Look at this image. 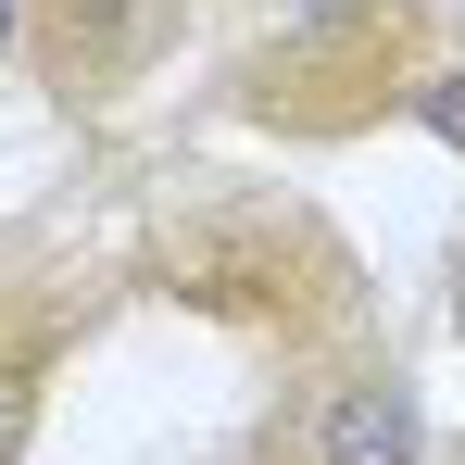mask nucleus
<instances>
[{"label": "nucleus", "mask_w": 465, "mask_h": 465, "mask_svg": "<svg viewBox=\"0 0 465 465\" xmlns=\"http://www.w3.org/2000/svg\"><path fill=\"white\" fill-rule=\"evenodd\" d=\"M302 453L314 465H428V402L402 365H340L302 402Z\"/></svg>", "instance_id": "obj_1"}, {"label": "nucleus", "mask_w": 465, "mask_h": 465, "mask_svg": "<svg viewBox=\"0 0 465 465\" xmlns=\"http://www.w3.org/2000/svg\"><path fill=\"white\" fill-rule=\"evenodd\" d=\"M13 25H25V0H0V38H13Z\"/></svg>", "instance_id": "obj_2"}, {"label": "nucleus", "mask_w": 465, "mask_h": 465, "mask_svg": "<svg viewBox=\"0 0 465 465\" xmlns=\"http://www.w3.org/2000/svg\"><path fill=\"white\" fill-rule=\"evenodd\" d=\"M0 440H13V378H0Z\"/></svg>", "instance_id": "obj_3"}, {"label": "nucleus", "mask_w": 465, "mask_h": 465, "mask_svg": "<svg viewBox=\"0 0 465 465\" xmlns=\"http://www.w3.org/2000/svg\"><path fill=\"white\" fill-rule=\"evenodd\" d=\"M453 465H465V453H453Z\"/></svg>", "instance_id": "obj_4"}]
</instances>
